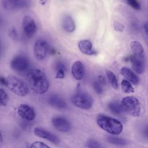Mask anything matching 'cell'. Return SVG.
<instances>
[{
  "label": "cell",
  "mask_w": 148,
  "mask_h": 148,
  "mask_svg": "<svg viewBox=\"0 0 148 148\" xmlns=\"http://www.w3.org/2000/svg\"><path fill=\"white\" fill-rule=\"evenodd\" d=\"M26 77L29 87L36 94H42L48 90L49 82L43 71L38 69H29Z\"/></svg>",
  "instance_id": "obj_1"
},
{
  "label": "cell",
  "mask_w": 148,
  "mask_h": 148,
  "mask_svg": "<svg viewBox=\"0 0 148 148\" xmlns=\"http://www.w3.org/2000/svg\"><path fill=\"white\" fill-rule=\"evenodd\" d=\"M97 123L100 128L113 135L120 134L123 129L120 121L103 114L99 115L97 117Z\"/></svg>",
  "instance_id": "obj_2"
},
{
  "label": "cell",
  "mask_w": 148,
  "mask_h": 148,
  "mask_svg": "<svg viewBox=\"0 0 148 148\" xmlns=\"http://www.w3.org/2000/svg\"><path fill=\"white\" fill-rule=\"evenodd\" d=\"M5 79V86L14 94L20 97H24L29 93L28 86L18 77L13 75H9Z\"/></svg>",
  "instance_id": "obj_3"
},
{
  "label": "cell",
  "mask_w": 148,
  "mask_h": 148,
  "mask_svg": "<svg viewBox=\"0 0 148 148\" xmlns=\"http://www.w3.org/2000/svg\"><path fill=\"white\" fill-rule=\"evenodd\" d=\"M124 110L132 116L138 117L141 112V106L139 101L135 97L128 96L123 98L121 102Z\"/></svg>",
  "instance_id": "obj_4"
},
{
  "label": "cell",
  "mask_w": 148,
  "mask_h": 148,
  "mask_svg": "<svg viewBox=\"0 0 148 148\" xmlns=\"http://www.w3.org/2000/svg\"><path fill=\"white\" fill-rule=\"evenodd\" d=\"M72 102L74 105L82 109H90L93 103L91 97L87 93L80 91L75 93L72 97Z\"/></svg>",
  "instance_id": "obj_5"
},
{
  "label": "cell",
  "mask_w": 148,
  "mask_h": 148,
  "mask_svg": "<svg viewBox=\"0 0 148 148\" xmlns=\"http://www.w3.org/2000/svg\"><path fill=\"white\" fill-rule=\"evenodd\" d=\"M30 66L28 59L24 56L17 55L10 61L11 68L19 73L26 72L29 70Z\"/></svg>",
  "instance_id": "obj_6"
},
{
  "label": "cell",
  "mask_w": 148,
  "mask_h": 148,
  "mask_svg": "<svg viewBox=\"0 0 148 148\" xmlns=\"http://www.w3.org/2000/svg\"><path fill=\"white\" fill-rule=\"evenodd\" d=\"M49 45L47 42L43 39H38L35 42L34 53L35 58L38 60L45 59L49 51Z\"/></svg>",
  "instance_id": "obj_7"
},
{
  "label": "cell",
  "mask_w": 148,
  "mask_h": 148,
  "mask_svg": "<svg viewBox=\"0 0 148 148\" xmlns=\"http://www.w3.org/2000/svg\"><path fill=\"white\" fill-rule=\"evenodd\" d=\"M22 27L25 35L31 38L36 31V25L34 20L29 16H25L22 21Z\"/></svg>",
  "instance_id": "obj_8"
},
{
  "label": "cell",
  "mask_w": 148,
  "mask_h": 148,
  "mask_svg": "<svg viewBox=\"0 0 148 148\" xmlns=\"http://www.w3.org/2000/svg\"><path fill=\"white\" fill-rule=\"evenodd\" d=\"M17 112L21 118L27 121H32L36 116L33 108L27 104L20 105L18 108Z\"/></svg>",
  "instance_id": "obj_9"
},
{
  "label": "cell",
  "mask_w": 148,
  "mask_h": 148,
  "mask_svg": "<svg viewBox=\"0 0 148 148\" xmlns=\"http://www.w3.org/2000/svg\"><path fill=\"white\" fill-rule=\"evenodd\" d=\"M25 0H1L2 8L8 11H12L21 8L27 5Z\"/></svg>",
  "instance_id": "obj_10"
},
{
  "label": "cell",
  "mask_w": 148,
  "mask_h": 148,
  "mask_svg": "<svg viewBox=\"0 0 148 148\" xmlns=\"http://www.w3.org/2000/svg\"><path fill=\"white\" fill-rule=\"evenodd\" d=\"M52 124L53 126L59 131L68 132L71 128V123L69 121L63 117H55L52 119Z\"/></svg>",
  "instance_id": "obj_11"
},
{
  "label": "cell",
  "mask_w": 148,
  "mask_h": 148,
  "mask_svg": "<svg viewBox=\"0 0 148 148\" xmlns=\"http://www.w3.org/2000/svg\"><path fill=\"white\" fill-rule=\"evenodd\" d=\"M34 132L37 136L46 139L54 143H58L59 142V139L56 135L44 129L36 127L34 130Z\"/></svg>",
  "instance_id": "obj_12"
},
{
  "label": "cell",
  "mask_w": 148,
  "mask_h": 148,
  "mask_svg": "<svg viewBox=\"0 0 148 148\" xmlns=\"http://www.w3.org/2000/svg\"><path fill=\"white\" fill-rule=\"evenodd\" d=\"M78 47L82 53L86 55H94L97 53L92 47V43L88 40H82L79 41Z\"/></svg>",
  "instance_id": "obj_13"
},
{
  "label": "cell",
  "mask_w": 148,
  "mask_h": 148,
  "mask_svg": "<svg viewBox=\"0 0 148 148\" xmlns=\"http://www.w3.org/2000/svg\"><path fill=\"white\" fill-rule=\"evenodd\" d=\"M72 75L73 77L77 80L83 79L84 76V66L80 61H75L72 66Z\"/></svg>",
  "instance_id": "obj_14"
},
{
  "label": "cell",
  "mask_w": 148,
  "mask_h": 148,
  "mask_svg": "<svg viewBox=\"0 0 148 148\" xmlns=\"http://www.w3.org/2000/svg\"><path fill=\"white\" fill-rule=\"evenodd\" d=\"M48 102L51 106L58 109H65L67 107L65 101L57 95H51L48 99Z\"/></svg>",
  "instance_id": "obj_15"
},
{
  "label": "cell",
  "mask_w": 148,
  "mask_h": 148,
  "mask_svg": "<svg viewBox=\"0 0 148 148\" xmlns=\"http://www.w3.org/2000/svg\"><path fill=\"white\" fill-rule=\"evenodd\" d=\"M129 60L130 61L132 67L135 72L139 74L144 72V65L141 58H139L134 55H131L129 58Z\"/></svg>",
  "instance_id": "obj_16"
},
{
  "label": "cell",
  "mask_w": 148,
  "mask_h": 148,
  "mask_svg": "<svg viewBox=\"0 0 148 148\" xmlns=\"http://www.w3.org/2000/svg\"><path fill=\"white\" fill-rule=\"evenodd\" d=\"M120 73L129 82L134 84H137L139 83V79L138 77L130 69L127 67H123L121 69Z\"/></svg>",
  "instance_id": "obj_17"
},
{
  "label": "cell",
  "mask_w": 148,
  "mask_h": 148,
  "mask_svg": "<svg viewBox=\"0 0 148 148\" xmlns=\"http://www.w3.org/2000/svg\"><path fill=\"white\" fill-rule=\"evenodd\" d=\"M130 47L134 56L139 58H143L144 55V49L140 42L135 40L131 42Z\"/></svg>",
  "instance_id": "obj_18"
},
{
  "label": "cell",
  "mask_w": 148,
  "mask_h": 148,
  "mask_svg": "<svg viewBox=\"0 0 148 148\" xmlns=\"http://www.w3.org/2000/svg\"><path fill=\"white\" fill-rule=\"evenodd\" d=\"M62 27L64 29L69 33L72 32L75 29V24L72 18L70 16L64 17L62 21Z\"/></svg>",
  "instance_id": "obj_19"
},
{
  "label": "cell",
  "mask_w": 148,
  "mask_h": 148,
  "mask_svg": "<svg viewBox=\"0 0 148 148\" xmlns=\"http://www.w3.org/2000/svg\"><path fill=\"white\" fill-rule=\"evenodd\" d=\"M108 108L111 112L116 115H120L124 112L121 103L116 101L110 102L108 105Z\"/></svg>",
  "instance_id": "obj_20"
},
{
  "label": "cell",
  "mask_w": 148,
  "mask_h": 148,
  "mask_svg": "<svg viewBox=\"0 0 148 148\" xmlns=\"http://www.w3.org/2000/svg\"><path fill=\"white\" fill-rule=\"evenodd\" d=\"M106 74L108 77V79L111 85V86L114 88L117 89L118 88V82L117 79L116 77V75L114 74L113 72L109 70H106Z\"/></svg>",
  "instance_id": "obj_21"
},
{
  "label": "cell",
  "mask_w": 148,
  "mask_h": 148,
  "mask_svg": "<svg viewBox=\"0 0 148 148\" xmlns=\"http://www.w3.org/2000/svg\"><path fill=\"white\" fill-rule=\"evenodd\" d=\"M107 140L110 143L117 146H124L127 143V141L125 139L118 137L109 136Z\"/></svg>",
  "instance_id": "obj_22"
},
{
  "label": "cell",
  "mask_w": 148,
  "mask_h": 148,
  "mask_svg": "<svg viewBox=\"0 0 148 148\" xmlns=\"http://www.w3.org/2000/svg\"><path fill=\"white\" fill-rule=\"evenodd\" d=\"M121 86L123 91L125 93H132L134 92V89L131 84L130 82L125 79L122 80L121 83Z\"/></svg>",
  "instance_id": "obj_23"
},
{
  "label": "cell",
  "mask_w": 148,
  "mask_h": 148,
  "mask_svg": "<svg viewBox=\"0 0 148 148\" xmlns=\"http://www.w3.org/2000/svg\"><path fill=\"white\" fill-rule=\"evenodd\" d=\"M9 100L7 92L2 88H0V105L6 106Z\"/></svg>",
  "instance_id": "obj_24"
},
{
  "label": "cell",
  "mask_w": 148,
  "mask_h": 148,
  "mask_svg": "<svg viewBox=\"0 0 148 148\" xmlns=\"http://www.w3.org/2000/svg\"><path fill=\"white\" fill-rule=\"evenodd\" d=\"M88 148H105L98 141L95 139H91L88 140L87 143Z\"/></svg>",
  "instance_id": "obj_25"
},
{
  "label": "cell",
  "mask_w": 148,
  "mask_h": 148,
  "mask_svg": "<svg viewBox=\"0 0 148 148\" xmlns=\"http://www.w3.org/2000/svg\"><path fill=\"white\" fill-rule=\"evenodd\" d=\"M128 4L133 9L139 10L140 9V5L137 0H127Z\"/></svg>",
  "instance_id": "obj_26"
},
{
  "label": "cell",
  "mask_w": 148,
  "mask_h": 148,
  "mask_svg": "<svg viewBox=\"0 0 148 148\" xmlns=\"http://www.w3.org/2000/svg\"><path fill=\"white\" fill-rule=\"evenodd\" d=\"M29 148H50V147L43 142L36 141L32 143Z\"/></svg>",
  "instance_id": "obj_27"
},
{
  "label": "cell",
  "mask_w": 148,
  "mask_h": 148,
  "mask_svg": "<svg viewBox=\"0 0 148 148\" xmlns=\"http://www.w3.org/2000/svg\"><path fill=\"white\" fill-rule=\"evenodd\" d=\"M92 87L97 94H101L102 93L103 88L102 85L98 82V81H94L92 83Z\"/></svg>",
  "instance_id": "obj_28"
},
{
  "label": "cell",
  "mask_w": 148,
  "mask_h": 148,
  "mask_svg": "<svg viewBox=\"0 0 148 148\" xmlns=\"http://www.w3.org/2000/svg\"><path fill=\"white\" fill-rule=\"evenodd\" d=\"M113 28H114V29L116 31L122 32L124 30V27L121 23L115 21L113 23Z\"/></svg>",
  "instance_id": "obj_29"
},
{
  "label": "cell",
  "mask_w": 148,
  "mask_h": 148,
  "mask_svg": "<svg viewBox=\"0 0 148 148\" xmlns=\"http://www.w3.org/2000/svg\"><path fill=\"white\" fill-rule=\"evenodd\" d=\"M56 69L57 71H58L59 69H62L64 71H66V66H65V65L62 62H58L56 65Z\"/></svg>",
  "instance_id": "obj_30"
},
{
  "label": "cell",
  "mask_w": 148,
  "mask_h": 148,
  "mask_svg": "<svg viewBox=\"0 0 148 148\" xmlns=\"http://www.w3.org/2000/svg\"><path fill=\"white\" fill-rule=\"evenodd\" d=\"M64 72L65 71L62 69H59L57 71V73H56V79H62L64 77Z\"/></svg>",
  "instance_id": "obj_31"
},
{
  "label": "cell",
  "mask_w": 148,
  "mask_h": 148,
  "mask_svg": "<svg viewBox=\"0 0 148 148\" xmlns=\"http://www.w3.org/2000/svg\"><path fill=\"white\" fill-rule=\"evenodd\" d=\"M98 82L101 85H105L106 84V81L105 77L103 76L99 75L98 77Z\"/></svg>",
  "instance_id": "obj_32"
},
{
  "label": "cell",
  "mask_w": 148,
  "mask_h": 148,
  "mask_svg": "<svg viewBox=\"0 0 148 148\" xmlns=\"http://www.w3.org/2000/svg\"><path fill=\"white\" fill-rule=\"evenodd\" d=\"M0 84L5 86V84H6V79L5 77H0Z\"/></svg>",
  "instance_id": "obj_33"
},
{
  "label": "cell",
  "mask_w": 148,
  "mask_h": 148,
  "mask_svg": "<svg viewBox=\"0 0 148 148\" xmlns=\"http://www.w3.org/2000/svg\"><path fill=\"white\" fill-rule=\"evenodd\" d=\"M38 1H39V3H40V5H45V4L46 3L47 0H38Z\"/></svg>",
  "instance_id": "obj_34"
},
{
  "label": "cell",
  "mask_w": 148,
  "mask_h": 148,
  "mask_svg": "<svg viewBox=\"0 0 148 148\" xmlns=\"http://www.w3.org/2000/svg\"><path fill=\"white\" fill-rule=\"evenodd\" d=\"M144 30L145 32V34L147 36V23H146L144 26Z\"/></svg>",
  "instance_id": "obj_35"
},
{
  "label": "cell",
  "mask_w": 148,
  "mask_h": 148,
  "mask_svg": "<svg viewBox=\"0 0 148 148\" xmlns=\"http://www.w3.org/2000/svg\"><path fill=\"white\" fill-rule=\"evenodd\" d=\"M3 141V137H2V135L1 134V133L0 132V143H1Z\"/></svg>",
  "instance_id": "obj_36"
},
{
  "label": "cell",
  "mask_w": 148,
  "mask_h": 148,
  "mask_svg": "<svg viewBox=\"0 0 148 148\" xmlns=\"http://www.w3.org/2000/svg\"><path fill=\"white\" fill-rule=\"evenodd\" d=\"M1 55V39H0V57Z\"/></svg>",
  "instance_id": "obj_37"
}]
</instances>
